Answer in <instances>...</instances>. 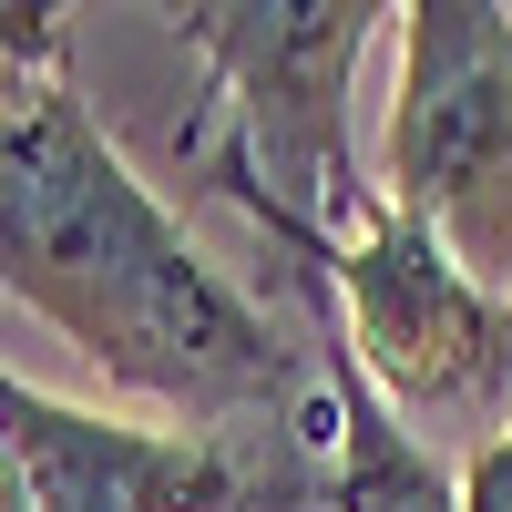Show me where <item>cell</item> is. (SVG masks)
Returning <instances> with one entry per match:
<instances>
[{
    "instance_id": "obj_1",
    "label": "cell",
    "mask_w": 512,
    "mask_h": 512,
    "mask_svg": "<svg viewBox=\"0 0 512 512\" xmlns=\"http://www.w3.org/2000/svg\"><path fill=\"white\" fill-rule=\"evenodd\" d=\"M11 103H0V287L52 318L123 400L164 431L277 451L328 431L318 349H287L256 297L205 267L164 195L123 164L62 72V11H11Z\"/></svg>"
},
{
    "instance_id": "obj_2",
    "label": "cell",
    "mask_w": 512,
    "mask_h": 512,
    "mask_svg": "<svg viewBox=\"0 0 512 512\" xmlns=\"http://www.w3.org/2000/svg\"><path fill=\"white\" fill-rule=\"evenodd\" d=\"M205 62V113L175 134L195 195H226L256 236H338L369 195L349 154V82L369 62L379 0H195L164 11Z\"/></svg>"
},
{
    "instance_id": "obj_3",
    "label": "cell",
    "mask_w": 512,
    "mask_h": 512,
    "mask_svg": "<svg viewBox=\"0 0 512 512\" xmlns=\"http://www.w3.org/2000/svg\"><path fill=\"white\" fill-rule=\"evenodd\" d=\"M267 246H277L287 287L318 297V308L349 328L359 369L379 379V400H390L420 441L472 431V451H482V441L512 431V297L482 287L379 185L349 205L338 236H267Z\"/></svg>"
},
{
    "instance_id": "obj_4",
    "label": "cell",
    "mask_w": 512,
    "mask_h": 512,
    "mask_svg": "<svg viewBox=\"0 0 512 512\" xmlns=\"http://www.w3.org/2000/svg\"><path fill=\"white\" fill-rule=\"evenodd\" d=\"M390 31L400 93L379 134V195L512 297V11L410 0Z\"/></svg>"
},
{
    "instance_id": "obj_5",
    "label": "cell",
    "mask_w": 512,
    "mask_h": 512,
    "mask_svg": "<svg viewBox=\"0 0 512 512\" xmlns=\"http://www.w3.org/2000/svg\"><path fill=\"white\" fill-rule=\"evenodd\" d=\"M308 441L236 451V441L164 431V420L72 410L11 369L0 379V512H246L267 461L308 451Z\"/></svg>"
},
{
    "instance_id": "obj_6",
    "label": "cell",
    "mask_w": 512,
    "mask_h": 512,
    "mask_svg": "<svg viewBox=\"0 0 512 512\" xmlns=\"http://www.w3.org/2000/svg\"><path fill=\"white\" fill-rule=\"evenodd\" d=\"M297 308H308V349H318V390H328V512H461V472L379 400L349 328L318 297H297Z\"/></svg>"
},
{
    "instance_id": "obj_7",
    "label": "cell",
    "mask_w": 512,
    "mask_h": 512,
    "mask_svg": "<svg viewBox=\"0 0 512 512\" xmlns=\"http://www.w3.org/2000/svg\"><path fill=\"white\" fill-rule=\"evenodd\" d=\"M461 512H512V431L461 451Z\"/></svg>"
}]
</instances>
